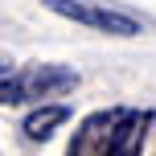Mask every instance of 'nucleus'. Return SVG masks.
I'll list each match as a JSON object with an SVG mask.
<instances>
[{
	"mask_svg": "<svg viewBox=\"0 0 156 156\" xmlns=\"http://www.w3.org/2000/svg\"><path fill=\"white\" fill-rule=\"evenodd\" d=\"M78 90V70L62 62H33L0 78V107H25V103H49Z\"/></svg>",
	"mask_w": 156,
	"mask_h": 156,
	"instance_id": "f03ea898",
	"label": "nucleus"
},
{
	"mask_svg": "<svg viewBox=\"0 0 156 156\" xmlns=\"http://www.w3.org/2000/svg\"><path fill=\"white\" fill-rule=\"evenodd\" d=\"M148 127V107H99L86 119H78L66 156H140Z\"/></svg>",
	"mask_w": 156,
	"mask_h": 156,
	"instance_id": "f257e3e1",
	"label": "nucleus"
},
{
	"mask_svg": "<svg viewBox=\"0 0 156 156\" xmlns=\"http://www.w3.org/2000/svg\"><path fill=\"white\" fill-rule=\"evenodd\" d=\"M70 115H74V111L66 107V103H37V107L25 115L21 132L29 136L33 144H45V140H49V136H54L62 123H70Z\"/></svg>",
	"mask_w": 156,
	"mask_h": 156,
	"instance_id": "20e7f679",
	"label": "nucleus"
},
{
	"mask_svg": "<svg viewBox=\"0 0 156 156\" xmlns=\"http://www.w3.org/2000/svg\"><path fill=\"white\" fill-rule=\"evenodd\" d=\"M16 70V66H12V58H8V54H0V78H4V74H12Z\"/></svg>",
	"mask_w": 156,
	"mask_h": 156,
	"instance_id": "39448f33",
	"label": "nucleus"
},
{
	"mask_svg": "<svg viewBox=\"0 0 156 156\" xmlns=\"http://www.w3.org/2000/svg\"><path fill=\"white\" fill-rule=\"evenodd\" d=\"M41 4L54 16H62V21H74V25H82V29L107 33V37H140L144 33V25L136 21L132 12L99 4V0H41Z\"/></svg>",
	"mask_w": 156,
	"mask_h": 156,
	"instance_id": "7ed1b4c3",
	"label": "nucleus"
}]
</instances>
